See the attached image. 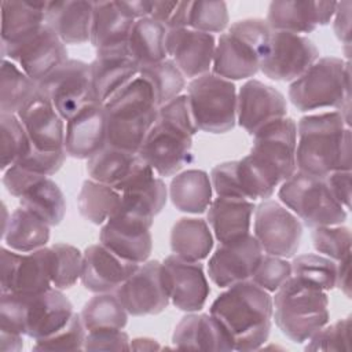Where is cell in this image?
Instances as JSON below:
<instances>
[{
  "mask_svg": "<svg viewBox=\"0 0 352 352\" xmlns=\"http://www.w3.org/2000/svg\"><path fill=\"white\" fill-rule=\"evenodd\" d=\"M0 348L3 352L10 351H21L23 346V338L22 334L10 333V331H1L0 330Z\"/></svg>",
  "mask_w": 352,
  "mask_h": 352,
  "instance_id": "60",
  "label": "cell"
},
{
  "mask_svg": "<svg viewBox=\"0 0 352 352\" xmlns=\"http://www.w3.org/2000/svg\"><path fill=\"white\" fill-rule=\"evenodd\" d=\"M278 197L307 227L337 226L346 220V209L333 197L324 177L296 170L280 184Z\"/></svg>",
  "mask_w": 352,
  "mask_h": 352,
  "instance_id": "8",
  "label": "cell"
},
{
  "mask_svg": "<svg viewBox=\"0 0 352 352\" xmlns=\"http://www.w3.org/2000/svg\"><path fill=\"white\" fill-rule=\"evenodd\" d=\"M311 238L315 250L334 261H340L345 256L351 254L352 235L351 230L345 226L337 224L316 227L314 228Z\"/></svg>",
  "mask_w": 352,
  "mask_h": 352,
  "instance_id": "49",
  "label": "cell"
},
{
  "mask_svg": "<svg viewBox=\"0 0 352 352\" xmlns=\"http://www.w3.org/2000/svg\"><path fill=\"white\" fill-rule=\"evenodd\" d=\"M351 318L324 324L309 337L305 351H349Z\"/></svg>",
  "mask_w": 352,
  "mask_h": 352,
  "instance_id": "51",
  "label": "cell"
},
{
  "mask_svg": "<svg viewBox=\"0 0 352 352\" xmlns=\"http://www.w3.org/2000/svg\"><path fill=\"white\" fill-rule=\"evenodd\" d=\"M336 275L337 261L322 254H300L292 261V276L323 292L336 287Z\"/></svg>",
  "mask_w": 352,
  "mask_h": 352,
  "instance_id": "45",
  "label": "cell"
},
{
  "mask_svg": "<svg viewBox=\"0 0 352 352\" xmlns=\"http://www.w3.org/2000/svg\"><path fill=\"white\" fill-rule=\"evenodd\" d=\"M297 122L290 117L275 120L253 135L250 155L279 186L296 170Z\"/></svg>",
  "mask_w": 352,
  "mask_h": 352,
  "instance_id": "10",
  "label": "cell"
},
{
  "mask_svg": "<svg viewBox=\"0 0 352 352\" xmlns=\"http://www.w3.org/2000/svg\"><path fill=\"white\" fill-rule=\"evenodd\" d=\"M198 132L187 95H179L158 107L139 155L160 176H173L192 161V138Z\"/></svg>",
  "mask_w": 352,
  "mask_h": 352,
  "instance_id": "3",
  "label": "cell"
},
{
  "mask_svg": "<svg viewBox=\"0 0 352 352\" xmlns=\"http://www.w3.org/2000/svg\"><path fill=\"white\" fill-rule=\"evenodd\" d=\"M351 1H341L337 3L336 12H334V22L333 29L337 38L345 45L348 50L351 47Z\"/></svg>",
  "mask_w": 352,
  "mask_h": 352,
  "instance_id": "57",
  "label": "cell"
},
{
  "mask_svg": "<svg viewBox=\"0 0 352 352\" xmlns=\"http://www.w3.org/2000/svg\"><path fill=\"white\" fill-rule=\"evenodd\" d=\"M287 96L298 111L333 107L349 120V62L336 56L319 58L290 82Z\"/></svg>",
  "mask_w": 352,
  "mask_h": 352,
  "instance_id": "5",
  "label": "cell"
},
{
  "mask_svg": "<svg viewBox=\"0 0 352 352\" xmlns=\"http://www.w3.org/2000/svg\"><path fill=\"white\" fill-rule=\"evenodd\" d=\"M172 342L176 349H234V342L228 330L212 314L190 312L182 318L173 330Z\"/></svg>",
  "mask_w": 352,
  "mask_h": 352,
  "instance_id": "29",
  "label": "cell"
},
{
  "mask_svg": "<svg viewBox=\"0 0 352 352\" xmlns=\"http://www.w3.org/2000/svg\"><path fill=\"white\" fill-rule=\"evenodd\" d=\"M133 23L120 1H94L89 43L96 54L126 51Z\"/></svg>",
  "mask_w": 352,
  "mask_h": 352,
  "instance_id": "27",
  "label": "cell"
},
{
  "mask_svg": "<svg viewBox=\"0 0 352 352\" xmlns=\"http://www.w3.org/2000/svg\"><path fill=\"white\" fill-rule=\"evenodd\" d=\"M87 330L80 314H73L70 320L56 333L36 340L34 351H80L84 349Z\"/></svg>",
  "mask_w": 352,
  "mask_h": 352,
  "instance_id": "50",
  "label": "cell"
},
{
  "mask_svg": "<svg viewBox=\"0 0 352 352\" xmlns=\"http://www.w3.org/2000/svg\"><path fill=\"white\" fill-rule=\"evenodd\" d=\"M287 114L285 96L258 80H248L236 94V122L249 135Z\"/></svg>",
  "mask_w": 352,
  "mask_h": 352,
  "instance_id": "21",
  "label": "cell"
},
{
  "mask_svg": "<svg viewBox=\"0 0 352 352\" xmlns=\"http://www.w3.org/2000/svg\"><path fill=\"white\" fill-rule=\"evenodd\" d=\"M22 208L45 220L51 227L62 223L66 213V199L59 186L48 176L34 180L19 197Z\"/></svg>",
  "mask_w": 352,
  "mask_h": 352,
  "instance_id": "40",
  "label": "cell"
},
{
  "mask_svg": "<svg viewBox=\"0 0 352 352\" xmlns=\"http://www.w3.org/2000/svg\"><path fill=\"white\" fill-rule=\"evenodd\" d=\"M1 125V170L18 162L30 150L29 136L16 114L0 113Z\"/></svg>",
  "mask_w": 352,
  "mask_h": 352,
  "instance_id": "47",
  "label": "cell"
},
{
  "mask_svg": "<svg viewBox=\"0 0 352 352\" xmlns=\"http://www.w3.org/2000/svg\"><path fill=\"white\" fill-rule=\"evenodd\" d=\"M80 214L92 224L106 223L121 205V194L113 187L87 179L77 197Z\"/></svg>",
  "mask_w": 352,
  "mask_h": 352,
  "instance_id": "42",
  "label": "cell"
},
{
  "mask_svg": "<svg viewBox=\"0 0 352 352\" xmlns=\"http://www.w3.org/2000/svg\"><path fill=\"white\" fill-rule=\"evenodd\" d=\"M272 318L290 341L307 342L329 323L327 293L290 276L272 297Z\"/></svg>",
  "mask_w": 352,
  "mask_h": 352,
  "instance_id": "6",
  "label": "cell"
},
{
  "mask_svg": "<svg viewBox=\"0 0 352 352\" xmlns=\"http://www.w3.org/2000/svg\"><path fill=\"white\" fill-rule=\"evenodd\" d=\"M106 146L104 106L91 102L66 121L65 151L77 160H89Z\"/></svg>",
  "mask_w": 352,
  "mask_h": 352,
  "instance_id": "25",
  "label": "cell"
},
{
  "mask_svg": "<svg viewBox=\"0 0 352 352\" xmlns=\"http://www.w3.org/2000/svg\"><path fill=\"white\" fill-rule=\"evenodd\" d=\"M139 76L153 88L158 107L179 96L186 88V77L172 59L140 67Z\"/></svg>",
  "mask_w": 352,
  "mask_h": 352,
  "instance_id": "44",
  "label": "cell"
},
{
  "mask_svg": "<svg viewBox=\"0 0 352 352\" xmlns=\"http://www.w3.org/2000/svg\"><path fill=\"white\" fill-rule=\"evenodd\" d=\"M253 235L265 254L290 258L300 248L302 224L278 201L264 199L254 209Z\"/></svg>",
  "mask_w": 352,
  "mask_h": 352,
  "instance_id": "14",
  "label": "cell"
},
{
  "mask_svg": "<svg viewBox=\"0 0 352 352\" xmlns=\"http://www.w3.org/2000/svg\"><path fill=\"white\" fill-rule=\"evenodd\" d=\"M131 349H136V351H142V349H160V345L153 338H135L131 341Z\"/></svg>",
  "mask_w": 352,
  "mask_h": 352,
  "instance_id": "61",
  "label": "cell"
},
{
  "mask_svg": "<svg viewBox=\"0 0 352 352\" xmlns=\"http://www.w3.org/2000/svg\"><path fill=\"white\" fill-rule=\"evenodd\" d=\"M166 32L168 29L151 16L135 21L128 38V52L139 69L166 59Z\"/></svg>",
  "mask_w": 352,
  "mask_h": 352,
  "instance_id": "38",
  "label": "cell"
},
{
  "mask_svg": "<svg viewBox=\"0 0 352 352\" xmlns=\"http://www.w3.org/2000/svg\"><path fill=\"white\" fill-rule=\"evenodd\" d=\"M190 4L191 1H153L150 16L168 30L188 28Z\"/></svg>",
  "mask_w": 352,
  "mask_h": 352,
  "instance_id": "54",
  "label": "cell"
},
{
  "mask_svg": "<svg viewBox=\"0 0 352 352\" xmlns=\"http://www.w3.org/2000/svg\"><path fill=\"white\" fill-rule=\"evenodd\" d=\"M37 92L67 121L94 100L91 66L78 59H67L44 80L37 82Z\"/></svg>",
  "mask_w": 352,
  "mask_h": 352,
  "instance_id": "12",
  "label": "cell"
},
{
  "mask_svg": "<svg viewBox=\"0 0 352 352\" xmlns=\"http://www.w3.org/2000/svg\"><path fill=\"white\" fill-rule=\"evenodd\" d=\"M37 95V82L33 81L16 63L3 59L0 77V110L18 114Z\"/></svg>",
  "mask_w": 352,
  "mask_h": 352,
  "instance_id": "41",
  "label": "cell"
},
{
  "mask_svg": "<svg viewBox=\"0 0 352 352\" xmlns=\"http://www.w3.org/2000/svg\"><path fill=\"white\" fill-rule=\"evenodd\" d=\"M264 254L253 234L243 238L219 243L208 263L210 280L223 289L252 278Z\"/></svg>",
  "mask_w": 352,
  "mask_h": 352,
  "instance_id": "19",
  "label": "cell"
},
{
  "mask_svg": "<svg viewBox=\"0 0 352 352\" xmlns=\"http://www.w3.org/2000/svg\"><path fill=\"white\" fill-rule=\"evenodd\" d=\"M126 312L132 316L157 315L169 305L162 263L147 260L133 271L116 290Z\"/></svg>",
  "mask_w": 352,
  "mask_h": 352,
  "instance_id": "16",
  "label": "cell"
},
{
  "mask_svg": "<svg viewBox=\"0 0 352 352\" xmlns=\"http://www.w3.org/2000/svg\"><path fill=\"white\" fill-rule=\"evenodd\" d=\"M47 1H1V45H11L45 23Z\"/></svg>",
  "mask_w": 352,
  "mask_h": 352,
  "instance_id": "35",
  "label": "cell"
},
{
  "mask_svg": "<svg viewBox=\"0 0 352 352\" xmlns=\"http://www.w3.org/2000/svg\"><path fill=\"white\" fill-rule=\"evenodd\" d=\"M147 162L138 154L104 146L87 160L89 179L107 184L118 192Z\"/></svg>",
  "mask_w": 352,
  "mask_h": 352,
  "instance_id": "33",
  "label": "cell"
},
{
  "mask_svg": "<svg viewBox=\"0 0 352 352\" xmlns=\"http://www.w3.org/2000/svg\"><path fill=\"white\" fill-rule=\"evenodd\" d=\"M351 254L345 256L340 261H337V275H336V286L349 298L351 297Z\"/></svg>",
  "mask_w": 352,
  "mask_h": 352,
  "instance_id": "58",
  "label": "cell"
},
{
  "mask_svg": "<svg viewBox=\"0 0 352 352\" xmlns=\"http://www.w3.org/2000/svg\"><path fill=\"white\" fill-rule=\"evenodd\" d=\"M153 219L138 216L121 208L102 226L99 241L109 250L126 261L142 264L153 250L150 228Z\"/></svg>",
  "mask_w": 352,
  "mask_h": 352,
  "instance_id": "18",
  "label": "cell"
},
{
  "mask_svg": "<svg viewBox=\"0 0 352 352\" xmlns=\"http://www.w3.org/2000/svg\"><path fill=\"white\" fill-rule=\"evenodd\" d=\"M106 144L139 153L158 114L150 84L139 74L118 89L104 104Z\"/></svg>",
  "mask_w": 352,
  "mask_h": 352,
  "instance_id": "4",
  "label": "cell"
},
{
  "mask_svg": "<svg viewBox=\"0 0 352 352\" xmlns=\"http://www.w3.org/2000/svg\"><path fill=\"white\" fill-rule=\"evenodd\" d=\"M324 180L340 205L351 208V170H336L324 176Z\"/></svg>",
  "mask_w": 352,
  "mask_h": 352,
  "instance_id": "56",
  "label": "cell"
},
{
  "mask_svg": "<svg viewBox=\"0 0 352 352\" xmlns=\"http://www.w3.org/2000/svg\"><path fill=\"white\" fill-rule=\"evenodd\" d=\"M23 336L40 340L60 330L73 316V305L62 290L51 287L43 293L23 296Z\"/></svg>",
  "mask_w": 352,
  "mask_h": 352,
  "instance_id": "22",
  "label": "cell"
},
{
  "mask_svg": "<svg viewBox=\"0 0 352 352\" xmlns=\"http://www.w3.org/2000/svg\"><path fill=\"white\" fill-rule=\"evenodd\" d=\"M318 59L319 50L307 36L272 30L260 72L271 80L292 82Z\"/></svg>",
  "mask_w": 352,
  "mask_h": 352,
  "instance_id": "13",
  "label": "cell"
},
{
  "mask_svg": "<svg viewBox=\"0 0 352 352\" xmlns=\"http://www.w3.org/2000/svg\"><path fill=\"white\" fill-rule=\"evenodd\" d=\"M169 241L173 254L190 261L206 258L213 248V235L208 221L197 217L179 219L172 227Z\"/></svg>",
  "mask_w": 352,
  "mask_h": 352,
  "instance_id": "39",
  "label": "cell"
},
{
  "mask_svg": "<svg viewBox=\"0 0 352 352\" xmlns=\"http://www.w3.org/2000/svg\"><path fill=\"white\" fill-rule=\"evenodd\" d=\"M128 312L116 294L100 293L85 302L80 316L88 331L95 330H122L128 323Z\"/></svg>",
  "mask_w": 352,
  "mask_h": 352,
  "instance_id": "43",
  "label": "cell"
},
{
  "mask_svg": "<svg viewBox=\"0 0 352 352\" xmlns=\"http://www.w3.org/2000/svg\"><path fill=\"white\" fill-rule=\"evenodd\" d=\"M92 12L94 1H47L45 25L50 26L65 44H84L89 41Z\"/></svg>",
  "mask_w": 352,
  "mask_h": 352,
  "instance_id": "31",
  "label": "cell"
},
{
  "mask_svg": "<svg viewBox=\"0 0 352 352\" xmlns=\"http://www.w3.org/2000/svg\"><path fill=\"white\" fill-rule=\"evenodd\" d=\"M1 56L16 63L36 82L69 59L66 44L45 23L23 40L1 45Z\"/></svg>",
  "mask_w": 352,
  "mask_h": 352,
  "instance_id": "15",
  "label": "cell"
},
{
  "mask_svg": "<svg viewBox=\"0 0 352 352\" xmlns=\"http://www.w3.org/2000/svg\"><path fill=\"white\" fill-rule=\"evenodd\" d=\"M16 116L34 148L41 151L65 148V120L38 92Z\"/></svg>",
  "mask_w": 352,
  "mask_h": 352,
  "instance_id": "28",
  "label": "cell"
},
{
  "mask_svg": "<svg viewBox=\"0 0 352 352\" xmlns=\"http://www.w3.org/2000/svg\"><path fill=\"white\" fill-rule=\"evenodd\" d=\"M66 157L67 154L65 148L56 150V151H41L30 146V150L28 151V154L15 164L36 175L51 176L62 168Z\"/></svg>",
  "mask_w": 352,
  "mask_h": 352,
  "instance_id": "53",
  "label": "cell"
},
{
  "mask_svg": "<svg viewBox=\"0 0 352 352\" xmlns=\"http://www.w3.org/2000/svg\"><path fill=\"white\" fill-rule=\"evenodd\" d=\"M236 87L213 73L191 80L187 85L190 110L198 131L230 132L236 124Z\"/></svg>",
  "mask_w": 352,
  "mask_h": 352,
  "instance_id": "9",
  "label": "cell"
},
{
  "mask_svg": "<svg viewBox=\"0 0 352 352\" xmlns=\"http://www.w3.org/2000/svg\"><path fill=\"white\" fill-rule=\"evenodd\" d=\"M296 168L319 177L336 170H351V121L341 111H324L300 118Z\"/></svg>",
  "mask_w": 352,
  "mask_h": 352,
  "instance_id": "1",
  "label": "cell"
},
{
  "mask_svg": "<svg viewBox=\"0 0 352 352\" xmlns=\"http://www.w3.org/2000/svg\"><path fill=\"white\" fill-rule=\"evenodd\" d=\"M122 8L136 21L144 16H150L153 1L147 0H133V1H120Z\"/></svg>",
  "mask_w": 352,
  "mask_h": 352,
  "instance_id": "59",
  "label": "cell"
},
{
  "mask_svg": "<svg viewBox=\"0 0 352 352\" xmlns=\"http://www.w3.org/2000/svg\"><path fill=\"white\" fill-rule=\"evenodd\" d=\"M336 7L337 1H272L265 21L272 30L311 33L331 21Z\"/></svg>",
  "mask_w": 352,
  "mask_h": 352,
  "instance_id": "26",
  "label": "cell"
},
{
  "mask_svg": "<svg viewBox=\"0 0 352 352\" xmlns=\"http://www.w3.org/2000/svg\"><path fill=\"white\" fill-rule=\"evenodd\" d=\"M166 55L187 78H197L209 73L216 50L214 36L190 28L170 29L165 38Z\"/></svg>",
  "mask_w": 352,
  "mask_h": 352,
  "instance_id": "23",
  "label": "cell"
},
{
  "mask_svg": "<svg viewBox=\"0 0 352 352\" xmlns=\"http://www.w3.org/2000/svg\"><path fill=\"white\" fill-rule=\"evenodd\" d=\"M89 66L92 96L95 102L102 104L139 74V66L131 58L128 50L96 54Z\"/></svg>",
  "mask_w": 352,
  "mask_h": 352,
  "instance_id": "30",
  "label": "cell"
},
{
  "mask_svg": "<svg viewBox=\"0 0 352 352\" xmlns=\"http://www.w3.org/2000/svg\"><path fill=\"white\" fill-rule=\"evenodd\" d=\"M52 257V287L65 290L80 279L82 270V253L69 243H54Z\"/></svg>",
  "mask_w": 352,
  "mask_h": 352,
  "instance_id": "46",
  "label": "cell"
},
{
  "mask_svg": "<svg viewBox=\"0 0 352 352\" xmlns=\"http://www.w3.org/2000/svg\"><path fill=\"white\" fill-rule=\"evenodd\" d=\"M138 267L139 264L121 258L102 243H95L88 246L82 253L80 280L92 293H111Z\"/></svg>",
  "mask_w": 352,
  "mask_h": 352,
  "instance_id": "24",
  "label": "cell"
},
{
  "mask_svg": "<svg viewBox=\"0 0 352 352\" xmlns=\"http://www.w3.org/2000/svg\"><path fill=\"white\" fill-rule=\"evenodd\" d=\"M120 194V208L122 210L153 220L164 209L168 198L164 180L155 176L154 169L148 164L132 177Z\"/></svg>",
  "mask_w": 352,
  "mask_h": 352,
  "instance_id": "32",
  "label": "cell"
},
{
  "mask_svg": "<svg viewBox=\"0 0 352 352\" xmlns=\"http://www.w3.org/2000/svg\"><path fill=\"white\" fill-rule=\"evenodd\" d=\"M52 287L51 246L29 253L0 249V289L1 293L32 296Z\"/></svg>",
  "mask_w": 352,
  "mask_h": 352,
  "instance_id": "11",
  "label": "cell"
},
{
  "mask_svg": "<svg viewBox=\"0 0 352 352\" xmlns=\"http://www.w3.org/2000/svg\"><path fill=\"white\" fill-rule=\"evenodd\" d=\"M292 276V263L287 258L263 254L250 280L264 290L276 292Z\"/></svg>",
  "mask_w": 352,
  "mask_h": 352,
  "instance_id": "52",
  "label": "cell"
},
{
  "mask_svg": "<svg viewBox=\"0 0 352 352\" xmlns=\"http://www.w3.org/2000/svg\"><path fill=\"white\" fill-rule=\"evenodd\" d=\"M213 187L210 176L201 169H187L176 173L169 186L173 206L184 213L205 212L212 202Z\"/></svg>",
  "mask_w": 352,
  "mask_h": 352,
  "instance_id": "37",
  "label": "cell"
},
{
  "mask_svg": "<svg viewBox=\"0 0 352 352\" xmlns=\"http://www.w3.org/2000/svg\"><path fill=\"white\" fill-rule=\"evenodd\" d=\"M253 201L217 197L209 205L208 224L220 243L231 242L250 234Z\"/></svg>",
  "mask_w": 352,
  "mask_h": 352,
  "instance_id": "34",
  "label": "cell"
},
{
  "mask_svg": "<svg viewBox=\"0 0 352 352\" xmlns=\"http://www.w3.org/2000/svg\"><path fill=\"white\" fill-rule=\"evenodd\" d=\"M230 22L227 4L224 1L199 0L191 1L188 12V28L204 33H221Z\"/></svg>",
  "mask_w": 352,
  "mask_h": 352,
  "instance_id": "48",
  "label": "cell"
},
{
  "mask_svg": "<svg viewBox=\"0 0 352 352\" xmlns=\"http://www.w3.org/2000/svg\"><path fill=\"white\" fill-rule=\"evenodd\" d=\"M209 314L228 330L235 351H256L270 337L272 297L253 280H242L220 293Z\"/></svg>",
  "mask_w": 352,
  "mask_h": 352,
  "instance_id": "2",
  "label": "cell"
},
{
  "mask_svg": "<svg viewBox=\"0 0 352 352\" xmlns=\"http://www.w3.org/2000/svg\"><path fill=\"white\" fill-rule=\"evenodd\" d=\"M162 270L172 304L184 312L201 311L210 293L204 265L170 254L162 261Z\"/></svg>",
  "mask_w": 352,
  "mask_h": 352,
  "instance_id": "20",
  "label": "cell"
},
{
  "mask_svg": "<svg viewBox=\"0 0 352 352\" xmlns=\"http://www.w3.org/2000/svg\"><path fill=\"white\" fill-rule=\"evenodd\" d=\"M210 180L217 197L248 201L268 199L278 187L250 154L238 161L216 165L210 172Z\"/></svg>",
  "mask_w": 352,
  "mask_h": 352,
  "instance_id": "17",
  "label": "cell"
},
{
  "mask_svg": "<svg viewBox=\"0 0 352 352\" xmlns=\"http://www.w3.org/2000/svg\"><path fill=\"white\" fill-rule=\"evenodd\" d=\"M85 351H129L131 340L122 330L106 329L88 331L84 342Z\"/></svg>",
  "mask_w": 352,
  "mask_h": 352,
  "instance_id": "55",
  "label": "cell"
},
{
  "mask_svg": "<svg viewBox=\"0 0 352 352\" xmlns=\"http://www.w3.org/2000/svg\"><path fill=\"white\" fill-rule=\"evenodd\" d=\"M271 32L265 19L234 22L217 40L212 73L230 81L253 77L260 70Z\"/></svg>",
  "mask_w": 352,
  "mask_h": 352,
  "instance_id": "7",
  "label": "cell"
},
{
  "mask_svg": "<svg viewBox=\"0 0 352 352\" xmlns=\"http://www.w3.org/2000/svg\"><path fill=\"white\" fill-rule=\"evenodd\" d=\"M50 227L45 220L19 206L3 226V239L10 249L19 253H29L47 246Z\"/></svg>",
  "mask_w": 352,
  "mask_h": 352,
  "instance_id": "36",
  "label": "cell"
}]
</instances>
